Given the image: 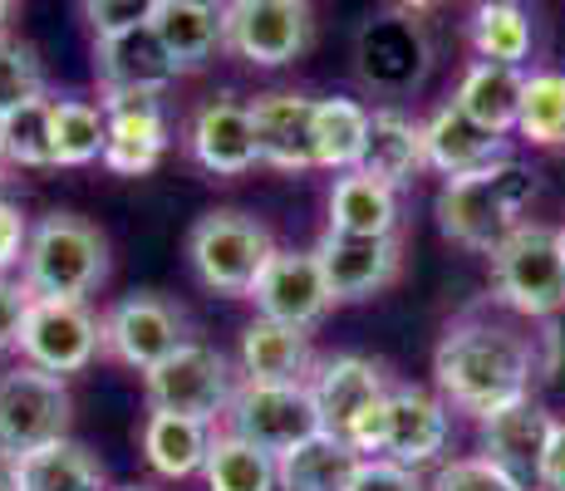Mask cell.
Segmentation results:
<instances>
[{"instance_id": "6da1fadb", "label": "cell", "mask_w": 565, "mask_h": 491, "mask_svg": "<svg viewBox=\"0 0 565 491\" xmlns=\"http://www.w3.org/2000/svg\"><path fill=\"white\" fill-rule=\"evenodd\" d=\"M536 374V340L502 320H482V314H462L433 349L438 398L458 413H472L477 423L512 408V403H526Z\"/></svg>"}, {"instance_id": "7a4b0ae2", "label": "cell", "mask_w": 565, "mask_h": 491, "mask_svg": "<svg viewBox=\"0 0 565 491\" xmlns=\"http://www.w3.org/2000/svg\"><path fill=\"white\" fill-rule=\"evenodd\" d=\"M531 202H536V172L512 158L487 172H472V178L443 182L433 212H438V232L452 246L492 256L507 236L526 226Z\"/></svg>"}, {"instance_id": "3957f363", "label": "cell", "mask_w": 565, "mask_h": 491, "mask_svg": "<svg viewBox=\"0 0 565 491\" xmlns=\"http://www.w3.org/2000/svg\"><path fill=\"white\" fill-rule=\"evenodd\" d=\"M108 280V236L79 212H45L30 232L20 286L35 300H84Z\"/></svg>"}, {"instance_id": "277c9868", "label": "cell", "mask_w": 565, "mask_h": 491, "mask_svg": "<svg viewBox=\"0 0 565 491\" xmlns=\"http://www.w3.org/2000/svg\"><path fill=\"white\" fill-rule=\"evenodd\" d=\"M276 250L280 246L270 236V226L260 216L242 212V206H216V212L198 216L188 232V266L198 276V286L212 295H232V300L252 295Z\"/></svg>"}, {"instance_id": "5b68a950", "label": "cell", "mask_w": 565, "mask_h": 491, "mask_svg": "<svg viewBox=\"0 0 565 491\" xmlns=\"http://www.w3.org/2000/svg\"><path fill=\"white\" fill-rule=\"evenodd\" d=\"M492 300L526 320H551L565 310V256L556 226L526 222L487 256Z\"/></svg>"}, {"instance_id": "8992f818", "label": "cell", "mask_w": 565, "mask_h": 491, "mask_svg": "<svg viewBox=\"0 0 565 491\" xmlns=\"http://www.w3.org/2000/svg\"><path fill=\"white\" fill-rule=\"evenodd\" d=\"M74 393L64 378L40 374L30 364H15L0 374V452L30 457L40 447L70 438Z\"/></svg>"}, {"instance_id": "52a82bcc", "label": "cell", "mask_w": 565, "mask_h": 491, "mask_svg": "<svg viewBox=\"0 0 565 491\" xmlns=\"http://www.w3.org/2000/svg\"><path fill=\"white\" fill-rule=\"evenodd\" d=\"M15 354L54 378L84 374L104 354V314L84 300H30Z\"/></svg>"}, {"instance_id": "ba28073f", "label": "cell", "mask_w": 565, "mask_h": 491, "mask_svg": "<svg viewBox=\"0 0 565 491\" xmlns=\"http://www.w3.org/2000/svg\"><path fill=\"white\" fill-rule=\"evenodd\" d=\"M143 393L153 413H172V418H192V423H216L232 408V364L216 354L212 344L188 340L172 359H162L153 374H143Z\"/></svg>"}, {"instance_id": "9c48e42d", "label": "cell", "mask_w": 565, "mask_h": 491, "mask_svg": "<svg viewBox=\"0 0 565 491\" xmlns=\"http://www.w3.org/2000/svg\"><path fill=\"white\" fill-rule=\"evenodd\" d=\"M226 433L246 438L270 457H286L290 447L310 442L320 428L310 384H236L232 408H226Z\"/></svg>"}, {"instance_id": "30bf717a", "label": "cell", "mask_w": 565, "mask_h": 491, "mask_svg": "<svg viewBox=\"0 0 565 491\" xmlns=\"http://www.w3.org/2000/svg\"><path fill=\"white\" fill-rule=\"evenodd\" d=\"M315 45V10L306 0H232L226 6V54L256 70L296 64Z\"/></svg>"}, {"instance_id": "8fae6325", "label": "cell", "mask_w": 565, "mask_h": 491, "mask_svg": "<svg viewBox=\"0 0 565 491\" xmlns=\"http://www.w3.org/2000/svg\"><path fill=\"white\" fill-rule=\"evenodd\" d=\"M182 344H188V314L158 290L124 295L104 314V354L138 374H153Z\"/></svg>"}, {"instance_id": "7c38bea8", "label": "cell", "mask_w": 565, "mask_h": 491, "mask_svg": "<svg viewBox=\"0 0 565 491\" xmlns=\"http://www.w3.org/2000/svg\"><path fill=\"white\" fill-rule=\"evenodd\" d=\"M315 260H320L324 290L334 305H360L384 295L404 270V246L398 236H340L324 232L315 242Z\"/></svg>"}, {"instance_id": "4fadbf2b", "label": "cell", "mask_w": 565, "mask_h": 491, "mask_svg": "<svg viewBox=\"0 0 565 491\" xmlns=\"http://www.w3.org/2000/svg\"><path fill=\"white\" fill-rule=\"evenodd\" d=\"M246 300L256 305V320L290 324V330H306V334L330 314V305H334L330 290H324L315 250H276Z\"/></svg>"}, {"instance_id": "5bb4252c", "label": "cell", "mask_w": 565, "mask_h": 491, "mask_svg": "<svg viewBox=\"0 0 565 491\" xmlns=\"http://www.w3.org/2000/svg\"><path fill=\"white\" fill-rule=\"evenodd\" d=\"M315 408H320V428L334 438H350V428L374 408L384 393H394V374L388 364L369 354H334L324 364H315L310 374Z\"/></svg>"}, {"instance_id": "9a60e30c", "label": "cell", "mask_w": 565, "mask_h": 491, "mask_svg": "<svg viewBox=\"0 0 565 491\" xmlns=\"http://www.w3.org/2000/svg\"><path fill=\"white\" fill-rule=\"evenodd\" d=\"M452 438V408L428 388L398 384L388 393V423H384V447L374 462H394V467H418L438 462V452Z\"/></svg>"}, {"instance_id": "2e32d148", "label": "cell", "mask_w": 565, "mask_h": 491, "mask_svg": "<svg viewBox=\"0 0 565 491\" xmlns=\"http://www.w3.org/2000/svg\"><path fill=\"white\" fill-rule=\"evenodd\" d=\"M99 104L108 114L104 168L114 178H143V172H153L172 143L162 94H124V98H99Z\"/></svg>"}, {"instance_id": "e0dca14e", "label": "cell", "mask_w": 565, "mask_h": 491, "mask_svg": "<svg viewBox=\"0 0 565 491\" xmlns=\"http://www.w3.org/2000/svg\"><path fill=\"white\" fill-rule=\"evenodd\" d=\"M477 433H482L487 462L502 467L521 491H541V457H546V442H551V433H556V418H551L536 398L512 403V408L482 418Z\"/></svg>"}, {"instance_id": "ac0fdd59", "label": "cell", "mask_w": 565, "mask_h": 491, "mask_svg": "<svg viewBox=\"0 0 565 491\" xmlns=\"http://www.w3.org/2000/svg\"><path fill=\"white\" fill-rule=\"evenodd\" d=\"M256 152L276 172H310L315 168V98L296 89L256 94L252 104Z\"/></svg>"}, {"instance_id": "d6986e66", "label": "cell", "mask_w": 565, "mask_h": 491, "mask_svg": "<svg viewBox=\"0 0 565 491\" xmlns=\"http://www.w3.org/2000/svg\"><path fill=\"white\" fill-rule=\"evenodd\" d=\"M188 152L202 172H212V178H242V172H252L260 162L252 108L236 104L232 94L206 98L198 114H192Z\"/></svg>"}, {"instance_id": "ffe728a7", "label": "cell", "mask_w": 565, "mask_h": 491, "mask_svg": "<svg viewBox=\"0 0 565 491\" xmlns=\"http://www.w3.org/2000/svg\"><path fill=\"white\" fill-rule=\"evenodd\" d=\"M178 79L168 50L158 45L153 25H138L128 35L94 40V84L99 98H124V94H168Z\"/></svg>"}, {"instance_id": "44dd1931", "label": "cell", "mask_w": 565, "mask_h": 491, "mask_svg": "<svg viewBox=\"0 0 565 491\" xmlns=\"http://www.w3.org/2000/svg\"><path fill=\"white\" fill-rule=\"evenodd\" d=\"M423 152H428L433 172L458 182V178H472V172L497 168V162H512V138L487 134L458 104H443L438 114L423 124Z\"/></svg>"}, {"instance_id": "7402d4cb", "label": "cell", "mask_w": 565, "mask_h": 491, "mask_svg": "<svg viewBox=\"0 0 565 491\" xmlns=\"http://www.w3.org/2000/svg\"><path fill=\"white\" fill-rule=\"evenodd\" d=\"M148 25L178 74H198L226 50V6L212 0H153Z\"/></svg>"}, {"instance_id": "603a6c76", "label": "cell", "mask_w": 565, "mask_h": 491, "mask_svg": "<svg viewBox=\"0 0 565 491\" xmlns=\"http://www.w3.org/2000/svg\"><path fill=\"white\" fill-rule=\"evenodd\" d=\"M428 168V152H423V124L408 118L404 108H374L369 114V143L354 172L384 182V188H408L418 172Z\"/></svg>"}, {"instance_id": "cb8c5ba5", "label": "cell", "mask_w": 565, "mask_h": 491, "mask_svg": "<svg viewBox=\"0 0 565 491\" xmlns=\"http://www.w3.org/2000/svg\"><path fill=\"white\" fill-rule=\"evenodd\" d=\"M236 359H242L246 384H310V374H315L310 334L290 330V324H270V320L246 324Z\"/></svg>"}, {"instance_id": "d4e9b609", "label": "cell", "mask_w": 565, "mask_h": 491, "mask_svg": "<svg viewBox=\"0 0 565 491\" xmlns=\"http://www.w3.org/2000/svg\"><path fill=\"white\" fill-rule=\"evenodd\" d=\"M521 94H526V70H502V64L472 60L462 70L458 89H452V104H458L472 124H482L487 134L512 138L516 118H521Z\"/></svg>"}, {"instance_id": "484cf974", "label": "cell", "mask_w": 565, "mask_h": 491, "mask_svg": "<svg viewBox=\"0 0 565 491\" xmlns=\"http://www.w3.org/2000/svg\"><path fill=\"white\" fill-rule=\"evenodd\" d=\"M360 467H364V457L344 438H334V433H315L310 442L276 457L280 491H350Z\"/></svg>"}, {"instance_id": "4316f807", "label": "cell", "mask_w": 565, "mask_h": 491, "mask_svg": "<svg viewBox=\"0 0 565 491\" xmlns=\"http://www.w3.org/2000/svg\"><path fill=\"white\" fill-rule=\"evenodd\" d=\"M340 236H398V192L364 172H344L330 188V226Z\"/></svg>"}, {"instance_id": "83f0119b", "label": "cell", "mask_w": 565, "mask_h": 491, "mask_svg": "<svg viewBox=\"0 0 565 491\" xmlns=\"http://www.w3.org/2000/svg\"><path fill=\"white\" fill-rule=\"evenodd\" d=\"M212 423H192V418H172V413H148L143 423V457L162 482H182L198 477L212 452Z\"/></svg>"}, {"instance_id": "f1b7e54d", "label": "cell", "mask_w": 565, "mask_h": 491, "mask_svg": "<svg viewBox=\"0 0 565 491\" xmlns=\"http://www.w3.org/2000/svg\"><path fill=\"white\" fill-rule=\"evenodd\" d=\"M467 45L482 64H502V70H521L531 60L536 30H531V10L516 0H487L467 20Z\"/></svg>"}, {"instance_id": "f546056e", "label": "cell", "mask_w": 565, "mask_h": 491, "mask_svg": "<svg viewBox=\"0 0 565 491\" xmlns=\"http://www.w3.org/2000/svg\"><path fill=\"white\" fill-rule=\"evenodd\" d=\"M369 114L360 98H315V168L354 172L369 143Z\"/></svg>"}, {"instance_id": "4dcf8cb0", "label": "cell", "mask_w": 565, "mask_h": 491, "mask_svg": "<svg viewBox=\"0 0 565 491\" xmlns=\"http://www.w3.org/2000/svg\"><path fill=\"white\" fill-rule=\"evenodd\" d=\"M50 138H54V168H89L104 162L108 148V114L94 98H50Z\"/></svg>"}, {"instance_id": "1f68e13d", "label": "cell", "mask_w": 565, "mask_h": 491, "mask_svg": "<svg viewBox=\"0 0 565 491\" xmlns=\"http://www.w3.org/2000/svg\"><path fill=\"white\" fill-rule=\"evenodd\" d=\"M20 487L25 491H108L104 462L84 442L60 438L40 452L20 457Z\"/></svg>"}, {"instance_id": "d6a6232c", "label": "cell", "mask_w": 565, "mask_h": 491, "mask_svg": "<svg viewBox=\"0 0 565 491\" xmlns=\"http://www.w3.org/2000/svg\"><path fill=\"white\" fill-rule=\"evenodd\" d=\"M202 482H206V491H280L276 457L260 452V447H252L246 438H236V433H226V428L212 438Z\"/></svg>"}, {"instance_id": "836d02e7", "label": "cell", "mask_w": 565, "mask_h": 491, "mask_svg": "<svg viewBox=\"0 0 565 491\" xmlns=\"http://www.w3.org/2000/svg\"><path fill=\"white\" fill-rule=\"evenodd\" d=\"M516 138H526L531 148H565V70L526 74Z\"/></svg>"}, {"instance_id": "e575fe53", "label": "cell", "mask_w": 565, "mask_h": 491, "mask_svg": "<svg viewBox=\"0 0 565 491\" xmlns=\"http://www.w3.org/2000/svg\"><path fill=\"white\" fill-rule=\"evenodd\" d=\"M35 98H45V64H40L35 45L6 30L0 35V124Z\"/></svg>"}, {"instance_id": "d590c367", "label": "cell", "mask_w": 565, "mask_h": 491, "mask_svg": "<svg viewBox=\"0 0 565 491\" xmlns=\"http://www.w3.org/2000/svg\"><path fill=\"white\" fill-rule=\"evenodd\" d=\"M6 162L10 168H54V138H50V94L10 114L6 124Z\"/></svg>"}, {"instance_id": "8d00e7d4", "label": "cell", "mask_w": 565, "mask_h": 491, "mask_svg": "<svg viewBox=\"0 0 565 491\" xmlns=\"http://www.w3.org/2000/svg\"><path fill=\"white\" fill-rule=\"evenodd\" d=\"M428 491H521V487L502 467H492L477 452V457H452V462H443L438 472H433Z\"/></svg>"}, {"instance_id": "74e56055", "label": "cell", "mask_w": 565, "mask_h": 491, "mask_svg": "<svg viewBox=\"0 0 565 491\" xmlns=\"http://www.w3.org/2000/svg\"><path fill=\"white\" fill-rule=\"evenodd\" d=\"M79 15L89 20L94 40H114V35H128V30L148 25L153 0H84Z\"/></svg>"}, {"instance_id": "f35d334b", "label": "cell", "mask_w": 565, "mask_h": 491, "mask_svg": "<svg viewBox=\"0 0 565 491\" xmlns=\"http://www.w3.org/2000/svg\"><path fill=\"white\" fill-rule=\"evenodd\" d=\"M30 216L20 202H10V196H0V276L15 266H25V246H30Z\"/></svg>"}, {"instance_id": "ab89813d", "label": "cell", "mask_w": 565, "mask_h": 491, "mask_svg": "<svg viewBox=\"0 0 565 491\" xmlns=\"http://www.w3.org/2000/svg\"><path fill=\"white\" fill-rule=\"evenodd\" d=\"M30 300H35V295L20 286V280H6V276H0V354L20 344V324H25Z\"/></svg>"}, {"instance_id": "60d3db41", "label": "cell", "mask_w": 565, "mask_h": 491, "mask_svg": "<svg viewBox=\"0 0 565 491\" xmlns=\"http://www.w3.org/2000/svg\"><path fill=\"white\" fill-rule=\"evenodd\" d=\"M350 491H428L418 472L408 467H394V462H364L360 477L350 482Z\"/></svg>"}, {"instance_id": "b9f144b4", "label": "cell", "mask_w": 565, "mask_h": 491, "mask_svg": "<svg viewBox=\"0 0 565 491\" xmlns=\"http://www.w3.org/2000/svg\"><path fill=\"white\" fill-rule=\"evenodd\" d=\"M541 491H565V423L556 418V433L541 457Z\"/></svg>"}, {"instance_id": "7bdbcfd3", "label": "cell", "mask_w": 565, "mask_h": 491, "mask_svg": "<svg viewBox=\"0 0 565 491\" xmlns=\"http://www.w3.org/2000/svg\"><path fill=\"white\" fill-rule=\"evenodd\" d=\"M0 491H25V487H20V457L0 452Z\"/></svg>"}, {"instance_id": "ee69618b", "label": "cell", "mask_w": 565, "mask_h": 491, "mask_svg": "<svg viewBox=\"0 0 565 491\" xmlns=\"http://www.w3.org/2000/svg\"><path fill=\"white\" fill-rule=\"evenodd\" d=\"M10 20H15V6H10V0H0V35L10 30Z\"/></svg>"}, {"instance_id": "f6af8a7d", "label": "cell", "mask_w": 565, "mask_h": 491, "mask_svg": "<svg viewBox=\"0 0 565 491\" xmlns=\"http://www.w3.org/2000/svg\"><path fill=\"white\" fill-rule=\"evenodd\" d=\"M0 162H6V128H0Z\"/></svg>"}, {"instance_id": "bcb514c9", "label": "cell", "mask_w": 565, "mask_h": 491, "mask_svg": "<svg viewBox=\"0 0 565 491\" xmlns=\"http://www.w3.org/2000/svg\"><path fill=\"white\" fill-rule=\"evenodd\" d=\"M114 491H153V487H114Z\"/></svg>"}, {"instance_id": "7dc6e473", "label": "cell", "mask_w": 565, "mask_h": 491, "mask_svg": "<svg viewBox=\"0 0 565 491\" xmlns=\"http://www.w3.org/2000/svg\"><path fill=\"white\" fill-rule=\"evenodd\" d=\"M556 232H561V256H565V226H556Z\"/></svg>"}]
</instances>
